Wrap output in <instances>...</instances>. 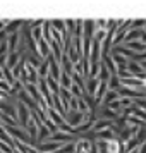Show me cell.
<instances>
[{
	"label": "cell",
	"instance_id": "ffe728a7",
	"mask_svg": "<svg viewBox=\"0 0 146 153\" xmlns=\"http://www.w3.org/2000/svg\"><path fill=\"white\" fill-rule=\"evenodd\" d=\"M47 84H48L50 91H52L53 95H59V93H60V83H59L57 79H53L52 76L47 77Z\"/></svg>",
	"mask_w": 146,
	"mask_h": 153
},
{
	"label": "cell",
	"instance_id": "d6986e66",
	"mask_svg": "<svg viewBox=\"0 0 146 153\" xmlns=\"http://www.w3.org/2000/svg\"><path fill=\"white\" fill-rule=\"evenodd\" d=\"M0 143H7V145H10V146H16L14 139L10 138V134L5 131V127H4L2 124H0Z\"/></svg>",
	"mask_w": 146,
	"mask_h": 153
},
{
	"label": "cell",
	"instance_id": "484cf974",
	"mask_svg": "<svg viewBox=\"0 0 146 153\" xmlns=\"http://www.w3.org/2000/svg\"><path fill=\"white\" fill-rule=\"evenodd\" d=\"M76 143H67V145H64L57 153H76Z\"/></svg>",
	"mask_w": 146,
	"mask_h": 153
},
{
	"label": "cell",
	"instance_id": "277c9868",
	"mask_svg": "<svg viewBox=\"0 0 146 153\" xmlns=\"http://www.w3.org/2000/svg\"><path fill=\"white\" fill-rule=\"evenodd\" d=\"M127 69H129V72L132 74V77H139V79H143V77L146 76L145 67H143L139 62H136V60H131L129 65H127Z\"/></svg>",
	"mask_w": 146,
	"mask_h": 153
},
{
	"label": "cell",
	"instance_id": "7a4b0ae2",
	"mask_svg": "<svg viewBox=\"0 0 146 153\" xmlns=\"http://www.w3.org/2000/svg\"><path fill=\"white\" fill-rule=\"evenodd\" d=\"M84 120H86V115L81 114V112H72L70 110V112H67V115H65V122H67L69 126H72L74 129L79 127Z\"/></svg>",
	"mask_w": 146,
	"mask_h": 153
},
{
	"label": "cell",
	"instance_id": "3957f363",
	"mask_svg": "<svg viewBox=\"0 0 146 153\" xmlns=\"http://www.w3.org/2000/svg\"><path fill=\"white\" fill-rule=\"evenodd\" d=\"M96 117L98 120H110V122H115L120 115H119L117 112H113L112 108H108V107H100L96 112Z\"/></svg>",
	"mask_w": 146,
	"mask_h": 153
},
{
	"label": "cell",
	"instance_id": "5bb4252c",
	"mask_svg": "<svg viewBox=\"0 0 146 153\" xmlns=\"http://www.w3.org/2000/svg\"><path fill=\"white\" fill-rule=\"evenodd\" d=\"M60 67H62V72H65V74H69V76H72V74H74V64L69 60V57H67V55L62 57Z\"/></svg>",
	"mask_w": 146,
	"mask_h": 153
},
{
	"label": "cell",
	"instance_id": "9a60e30c",
	"mask_svg": "<svg viewBox=\"0 0 146 153\" xmlns=\"http://www.w3.org/2000/svg\"><path fill=\"white\" fill-rule=\"evenodd\" d=\"M21 60H22V55L19 53V52H10V53H9V59H7V65L10 67V69H14Z\"/></svg>",
	"mask_w": 146,
	"mask_h": 153
},
{
	"label": "cell",
	"instance_id": "7402d4cb",
	"mask_svg": "<svg viewBox=\"0 0 146 153\" xmlns=\"http://www.w3.org/2000/svg\"><path fill=\"white\" fill-rule=\"evenodd\" d=\"M122 88V79L119 76H112L110 81H108V90H113V91H120Z\"/></svg>",
	"mask_w": 146,
	"mask_h": 153
},
{
	"label": "cell",
	"instance_id": "30bf717a",
	"mask_svg": "<svg viewBox=\"0 0 146 153\" xmlns=\"http://www.w3.org/2000/svg\"><path fill=\"white\" fill-rule=\"evenodd\" d=\"M125 48H129L131 52H134L136 55L138 53H143V52H146V43H143L141 40L139 42H129V43H124Z\"/></svg>",
	"mask_w": 146,
	"mask_h": 153
},
{
	"label": "cell",
	"instance_id": "ba28073f",
	"mask_svg": "<svg viewBox=\"0 0 146 153\" xmlns=\"http://www.w3.org/2000/svg\"><path fill=\"white\" fill-rule=\"evenodd\" d=\"M22 26H24V19H12V21H9L7 28H5V33L9 36L14 35V33H19L22 29Z\"/></svg>",
	"mask_w": 146,
	"mask_h": 153
},
{
	"label": "cell",
	"instance_id": "7c38bea8",
	"mask_svg": "<svg viewBox=\"0 0 146 153\" xmlns=\"http://www.w3.org/2000/svg\"><path fill=\"white\" fill-rule=\"evenodd\" d=\"M120 93L119 91H113V90H108L107 91V95H105L103 98V103H102V107H108L110 103H113V102H117V100H120Z\"/></svg>",
	"mask_w": 146,
	"mask_h": 153
},
{
	"label": "cell",
	"instance_id": "83f0119b",
	"mask_svg": "<svg viewBox=\"0 0 146 153\" xmlns=\"http://www.w3.org/2000/svg\"><path fill=\"white\" fill-rule=\"evenodd\" d=\"M4 79V71H2V67H0V81Z\"/></svg>",
	"mask_w": 146,
	"mask_h": 153
},
{
	"label": "cell",
	"instance_id": "ac0fdd59",
	"mask_svg": "<svg viewBox=\"0 0 146 153\" xmlns=\"http://www.w3.org/2000/svg\"><path fill=\"white\" fill-rule=\"evenodd\" d=\"M102 62L107 65V69L110 71V74L112 76H117V65H115V62H113V59H112L110 55H107L102 59Z\"/></svg>",
	"mask_w": 146,
	"mask_h": 153
},
{
	"label": "cell",
	"instance_id": "8992f818",
	"mask_svg": "<svg viewBox=\"0 0 146 153\" xmlns=\"http://www.w3.org/2000/svg\"><path fill=\"white\" fill-rule=\"evenodd\" d=\"M96 33V21L95 19H86L84 21V29H83V38H95Z\"/></svg>",
	"mask_w": 146,
	"mask_h": 153
},
{
	"label": "cell",
	"instance_id": "f1b7e54d",
	"mask_svg": "<svg viewBox=\"0 0 146 153\" xmlns=\"http://www.w3.org/2000/svg\"><path fill=\"white\" fill-rule=\"evenodd\" d=\"M143 88H145V90H146V76L143 77Z\"/></svg>",
	"mask_w": 146,
	"mask_h": 153
},
{
	"label": "cell",
	"instance_id": "44dd1931",
	"mask_svg": "<svg viewBox=\"0 0 146 153\" xmlns=\"http://www.w3.org/2000/svg\"><path fill=\"white\" fill-rule=\"evenodd\" d=\"M38 76H40V79H47L50 76V62L48 60H43V64L38 69Z\"/></svg>",
	"mask_w": 146,
	"mask_h": 153
},
{
	"label": "cell",
	"instance_id": "cb8c5ba5",
	"mask_svg": "<svg viewBox=\"0 0 146 153\" xmlns=\"http://www.w3.org/2000/svg\"><path fill=\"white\" fill-rule=\"evenodd\" d=\"M2 71H4V79H5V81L12 86V84L16 83V77H14V74H12V69H10L9 65H4V67H2Z\"/></svg>",
	"mask_w": 146,
	"mask_h": 153
},
{
	"label": "cell",
	"instance_id": "d4e9b609",
	"mask_svg": "<svg viewBox=\"0 0 146 153\" xmlns=\"http://www.w3.org/2000/svg\"><path fill=\"white\" fill-rule=\"evenodd\" d=\"M43 40L47 42H52V21H45L43 24Z\"/></svg>",
	"mask_w": 146,
	"mask_h": 153
},
{
	"label": "cell",
	"instance_id": "5b68a950",
	"mask_svg": "<svg viewBox=\"0 0 146 153\" xmlns=\"http://www.w3.org/2000/svg\"><path fill=\"white\" fill-rule=\"evenodd\" d=\"M17 100H19L21 103L26 105V107H28V108H29L31 112H35L36 108H38V103H36L35 100H33V98H31V97L28 95V93H26V90H22L21 93L17 95Z\"/></svg>",
	"mask_w": 146,
	"mask_h": 153
},
{
	"label": "cell",
	"instance_id": "52a82bcc",
	"mask_svg": "<svg viewBox=\"0 0 146 153\" xmlns=\"http://www.w3.org/2000/svg\"><path fill=\"white\" fill-rule=\"evenodd\" d=\"M64 145L60 143H53V141H47V143H43V145H38V152L40 153H57Z\"/></svg>",
	"mask_w": 146,
	"mask_h": 153
},
{
	"label": "cell",
	"instance_id": "4316f807",
	"mask_svg": "<svg viewBox=\"0 0 146 153\" xmlns=\"http://www.w3.org/2000/svg\"><path fill=\"white\" fill-rule=\"evenodd\" d=\"M0 152L2 153H16V146H10L7 143H0Z\"/></svg>",
	"mask_w": 146,
	"mask_h": 153
},
{
	"label": "cell",
	"instance_id": "9c48e42d",
	"mask_svg": "<svg viewBox=\"0 0 146 153\" xmlns=\"http://www.w3.org/2000/svg\"><path fill=\"white\" fill-rule=\"evenodd\" d=\"M98 86H100V79H98V77H88V79H86V93L91 95L93 98L96 95Z\"/></svg>",
	"mask_w": 146,
	"mask_h": 153
},
{
	"label": "cell",
	"instance_id": "e0dca14e",
	"mask_svg": "<svg viewBox=\"0 0 146 153\" xmlns=\"http://www.w3.org/2000/svg\"><path fill=\"white\" fill-rule=\"evenodd\" d=\"M110 57L113 59V62H115V65H117V67H124V65H129V62H131L127 57L120 55V53H113V52L110 53Z\"/></svg>",
	"mask_w": 146,
	"mask_h": 153
},
{
	"label": "cell",
	"instance_id": "8fae6325",
	"mask_svg": "<svg viewBox=\"0 0 146 153\" xmlns=\"http://www.w3.org/2000/svg\"><path fill=\"white\" fill-rule=\"evenodd\" d=\"M38 52H40V55H42L43 60H47L50 55H52V50H50V43L47 40H40L38 42Z\"/></svg>",
	"mask_w": 146,
	"mask_h": 153
},
{
	"label": "cell",
	"instance_id": "2e32d148",
	"mask_svg": "<svg viewBox=\"0 0 146 153\" xmlns=\"http://www.w3.org/2000/svg\"><path fill=\"white\" fill-rule=\"evenodd\" d=\"M52 26H53V29H57L60 35H67L69 31H67V26H65V19H52Z\"/></svg>",
	"mask_w": 146,
	"mask_h": 153
},
{
	"label": "cell",
	"instance_id": "6da1fadb",
	"mask_svg": "<svg viewBox=\"0 0 146 153\" xmlns=\"http://www.w3.org/2000/svg\"><path fill=\"white\" fill-rule=\"evenodd\" d=\"M17 122H19V127L22 129H28L29 122H31V110L24 103H17Z\"/></svg>",
	"mask_w": 146,
	"mask_h": 153
},
{
	"label": "cell",
	"instance_id": "603a6c76",
	"mask_svg": "<svg viewBox=\"0 0 146 153\" xmlns=\"http://www.w3.org/2000/svg\"><path fill=\"white\" fill-rule=\"evenodd\" d=\"M60 88H65V90H70L72 88V77L69 76V74H65V72H62V76H60Z\"/></svg>",
	"mask_w": 146,
	"mask_h": 153
},
{
	"label": "cell",
	"instance_id": "4fadbf2b",
	"mask_svg": "<svg viewBox=\"0 0 146 153\" xmlns=\"http://www.w3.org/2000/svg\"><path fill=\"white\" fill-rule=\"evenodd\" d=\"M48 117H50V120H52L57 127H59V126H62V124H65V119H64L62 115L55 110V108H50V110H48Z\"/></svg>",
	"mask_w": 146,
	"mask_h": 153
},
{
	"label": "cell",
	"instance_id": "f546056e",
	"mask_svg": "<svg viewBox=\"0 0 146 153\" xmlns=\"http://www.w3.org/2000/svg\"><path fill=\"white\" fill-rule=\"evenodd\" d=\"M16 153H19V152H17V150H16Z\"/></svg>",
	"mask_w": 146,
	"mask_h": 153
}]
</instances>
